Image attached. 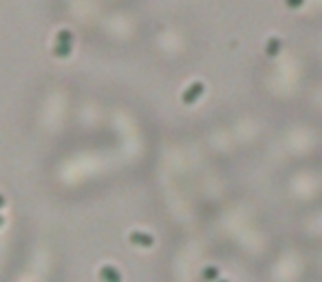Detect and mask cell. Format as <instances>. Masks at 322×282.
Returning a JSON list of instances; mask_svg holds the SVG:
<instances>
[{
	"label": "cell",
	"instance_id": "1",
	"mask_svg": "<svg viewBox=\"0 0 322 282\" xmlns=\"http://www.w3.org/2000/svg\"><path fill=\"white\" fill-rule=\"evenodd\" d=\"M97 280L100 282H121L124 280V276H121V271L115 267V265H102L100 271H97Z\"/></svg>",
	"mask_w": 322,
	"mask_h": 282
},
{
	"label": "cell",
	"instance_id": "2",
	"mask_svg": "<svg viewBox=\"0 0 322 282\" xmlns=\"http://www.w3.org/2000/svg\"><path fill=\"white\" fill-rule=\"evenodd\" d=\"M130 243L135 247H153V236L150 234H141V232H135L130 236Z\"/></svg>",
	"mask_w": 322,
	"mask_h": 282
},
{
	"label": "cell",
	"instance_id": "3",
	"mask_svg": "<svg viewBox=\"0 0 322 282\" xmlns=\"http://www.w3.org/2000/svg\"><path fill=\"white\" fill-rule=\"evenodd\" d=\"M201 280L203 282H217L219 280V269L214 267V265H207V267H203Z\"/></svg>",
	"mask_w": 322,
	"mask_h": 282
},
{
	"label": "cell",
	"instance_id": "4",
	"mask_svg": "<svg viewBox=\"0 0 322 282\" xmlns=\"http://www.w3.org/2000/svg\"><path fill=\"white\" fill-rule=\"evenodd\" d=\"M217 282H230V280H223V278H219V280Z\"/></svg>",
	"mask_w": 322,
	"mask_h": 282
}]
</instances>
